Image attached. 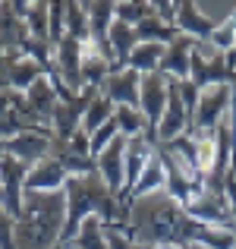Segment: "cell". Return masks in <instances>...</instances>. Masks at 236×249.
I'll use <instances>...</instances> for the list:
<instances>
[{
    "label": "cell",
    "instance_id": "6da1fadb",
    "mask_svg": "<svg viewBox=\"0 0 236 249\" xmlns=\"http://www.w3.org/2000/svg\"><path fill=\"white\" fill-rule=\"evenodd\" d=\"M63 199H67V224H63L60 243H73V237L79 233L85 218H101L104 224L126 221L120 199L104 186L98 170L85 177H69L67 186H63Z\"/></svg>",
    "mask_w": 236,
    "mask_h": 249
},
{
    "label": "cell",
    "instance_id": "7a4b0ae2",
    "mask_svg": "<svg viewBox=\"0 0 236 249\" xmlns=\"http://www.w3.org/2000/svg\"><path fill=\"white\" fill-rule=\"evenodd\" d=\"M67 224L63 193H25L16 221V249H54Z\"/></svg>",
    "mask_w": 236,
    "mask_h": 249
},
{
    "label": "cell",
    "instance_id": "3957f363",
    "mask_svg": "<svg viewBox=\"0 0 236 249\" xmlns=\"http://www.w3.org/2000/svg\"><path fill=\"white\" fill-rule=\"evenodd\" d=\"M230 76L233 73L220 51H214L208 41H195L192 57H189V82L205 91L211 85H230Z\"/></svg>",
    "mask_w": 236,
    "mask_h": 249
},
{
    "label": "cell",
    "instance_id": "277c9868",
    "mask_svg": "<svg viewBox=\"0 0 236 249\" xmlns=\"http://www.w3.org/2000/svg\"><path fill=\"white\" fill-rule=\"evenodd\" d=\"M233 91L230 85H211L199 95V104L192 110V129L189 133H214L220 123L230 117Z\"/></svg>",
    "mask_w": 236,
    "mask_h": 249
},
{
    "label": "cell",
    "instance_id": "5b68a950",
    "mask_svg": "<svg viewBox=\"0 0 236 249\" xmlns=\"http://www.w3.org/2000/svg\"><path fill=\"white\" fill-rule=\"evenodd\" d=\"M167 95H170V79L161 73H148L142 76L139 85V110L148 123V136L145 139L154 145V133H157V123L164 117V107H167Z\"/></svg>",
    "mask_w": 236,
    "mask_h": 249
},
{
    "label": "cell",
    "instance_id": "8992f818",
    "mask_svg": "<svg viewBox=\"0 0 236 249\" xmlns=\"http://www.w3.org/2000/svg\"><path fill=\"white\" fill-rule=\"evenodd\" d=\"M98 98V89H82L73 101H60L57 104V114L51 120V133H54V142H69L73 133L82 129V117L88 110V104Z\"/></svg>",
    "mask_w": 236,
    "mask_h": 249
},
{
    "label": "cell",
    "instance_id": "52a82bcc",
    "mask_svg": "<svg viewBox=\"0 0 236 249\" xmlns=\"http://www.w3.org/2000/svg\"><path fill=\"white\" fill-rule=\"evenodd\" d=\"M95 170L104 180V186H107L117 199H123V189H126V139H123V136H117V139L95 158Z\"/></svg>",
    "mask_w": 236,
    "mask_h": 249
},
{
    "label": "cell",
    "instance_id": "ba28073f",
    "mask_svg": "<svg viewBox=\"0 0 236 249\" xmlns=\"http://www.w3.org/2000/svg\"><path fill=\"white\" fill-rule=\"evenodd\" d=\"M82 48L85 41H76V38H63L60 44H54V63H51L48 73L57 76L73 91H82Z\"/></svg>",
    "mask_w": 236,
    "mask_h": 249
},
{
    "label": "cell",
    "instance_id": "9c48e42d",
    "mask_svg": "<svg viewBox=\"0 0 236 249\" xmlns=\"http://www.w3.org/2000/svg\"><path fill=\"white\" fill-rule=\"evenodd\" d=\"M29 164H22L19 158L6 155L0 161V186H3V208L19 221L22 214V202H25V180H29Z\"/></svg>",
    "mask_w": 236,
    "mask_h": 249
},
{
    "label": "cell",
    "instance_id": "30bf717a",
    "mask_svg": "<svg viewBox=\"0 0 236 249\" xmlns=\"http://www.w3.org/2000/svg\"><path fill=\"white\" fill-rule=\"evenodd\" d=\"M139 85H142V73L123 67L117 73H110L107 79L101 82V95L107 98L114 107H139Z\"/></svg>",
    "mask_w": 236,
    "mask_h": 249
},
{
    "label": "cell",
    "instance_id": "8fae6325",
    "mask_svg": "<svg viewBox=\"0 0 236 249\" xmlns=\"http://www.w3.org/2000/svg\"><path fill=\"white\" fill-rule=\"evenodd\" d=\"M54 148V133L51 129H35V133H22L16 139L6 142V155L10 158H19L22 164L35 167L38 161H44Z\"/></svg>",
    "mask_w": 236,
    "mask_h": 249
},
{
    "label": "cell",
    "instance_id": "7c38bea8",
    "mask_svg": "<svg viewBox=\"0 0 236 249\" xmlns=\"http://www.w3.org/2000/svg\"><path fill=\"white\" fill-rule=\"evenodd\" d=\"M186 214L195 221H202V224L208 227H236L233 214H230V205H227L224 196H211V193H202L195 202H189L186 205Z\"/></svg>",
    "mask_w": 236,
    "mask_h": 249
},
{
    "label": "cell",
    "instance_id": "4fadbf2b",
    "mask_svg": "<svg viewBox=\"0 0 236 249\" xmlns=\"http://www.w3.org/2000/svg\"><path fill=\"white\" fill-rule=\"evenodd\" d=\"M69 174L54 155H48L44 161H38L29 170V180H25V193H63Z\"/></svg>",
    "mask_w": 236,
    "mask_h": 249
},
{
    "label": "cell",
    "instance_id": "5bb4252c",
    "mask_svg": "<svg viewBox=\"0 0 236 249\" xmlns=\"http://www.w3.org/2000/svg\"><path fill=\"white\" fill-rule=\"evenodd\" d=\"M192 48H195L192 38L176 35L173 41L164 48V57H161L157 73L167 76V79H173V82H186L189 79V57H192Z\"/></svg>",
    "mask_w": 236,
    "mask_h": 249
},
{
    "label": "cell",
    "instance_id": "9a60e30c",
    "mask_svg": "<svg viewBox=\"0 0 236 249\" xmlns=\"http://www.w3.org/2000/svg\"><path fill=\"white\" fill-rule=\"evenodd\" d=\"M176 32L186 38H192V41H208L214 32V19H208L205 13H202L199 3H192V0H180L176 3Z\"/></svg>",
    "mask_w": 236,
    "mask_h": 249
},
{
    "label": "cell",
    "instance_id": "2e32d148",
    "mask_svg": "<svg viewBox=\"0 0 236 249\" xmlns=\"http://www.w3.org/2000/svg\"><path fill=\"white\" fill-rule=\"evenodd\" d=\"M25 104H29V114L35 117L41 126H48V129H51V120H54L57 104H60L54 82H51L48 76H41V79H38L29 91H25Z\"/></svg>",
    "mask_w": 236,
    "mask_h": 249
},
{
    "label": "cell",
    "instance_id": "e0dca14e",
    "mask_svg": "<svg viewBox=\"0 0 236 249\" xmlns=\"http://www.w3.org/2000/svg\"><path fill=\"white\" fill-rule=\"evenodd\" d=\"M0 76H3V85H6V89H13V91H19V95H25L32 85L41 79V76H48V73H44V70L38 67L35 60H29V57H19V60H13Z\"/></svg>",
    "mask_w": 236,
    "mask_h": 249
},
{
    "label": "cell",
    "instance_id": "ac0fdd59",
    "mask_svg": "<svg viewBox=\"0 0 236 249\" xmlns=\"http://www.w3.org/2000/svg\"><path fill=\"white\" fill-rule=\"evenodd\" d=\"M107 44H110V51H114V57H117V63L120 67H126V60H129V54L135 51V25H126V22H120V19H114V25H110V32H107Z\"/></svg>",
    "mask_w": 236,
    "mask_h": 249
},
{
    "label": "cell",
    "instance_id": "d6986e66",
    "mask_svg": "<svg viewBox=\"0 0 236 249\" xmlns=\"http://www.w3.org/2000/svg\"><path fill=\"white\" fill-rule=\"evenodd\" d=\"M85 16H88V41L95 44H107V32L114 25V3H85Z\"/></svg>",
    "mask_w": 236,
    "mask_h": 249
},
{
    "label": "cell",
    "instance_id": "ffe728a7",
    "mask_svg": "<svg viewBox=\"0 0 236 249\" xmlns=\"http://www.w3.org/2000/svg\"><path fill=\"white\" fill-rule=\"evenodd\" d=\"M176 35H180V32H176V25L161 22L154 13L135 25V41H139V44H164V48H167V44L173 41Z\"/></svg>",
    "mask_w": 236,
    "mask_h": 249
},
{
    "label": "cell",
    "instance_id": "44dd1931",
    "mask_svg": "<svg viewBox=\"0 0 236 249\" xmlns=\"http://www.w3.org/2000/svg\"><path fill=\"white\" fill-rule=\"evenodd\" d=\"M161 57H164V44H135V51L129 54L126 67L135 70V73H142V76H148V73H157Z\"/></svg>",
    "mask_w": 236,
    "mask_h": 249
},
{
    "label": "cell",
    "instance_id": "7402d4cb",
    "mask_svg": "<svg viewBox=\"0 0 236 249\" xmlns=\"http://www.w3.org/2000/svg\"><path fill=\"white\" fill-rule=\"evenodd\" d=\"M48 10L51 3H22V22L35 41H48Z\"/></svg>",
    "mask_w": 236,
    "mask_h": 249
},
{
    "label": "cell",
    "instance_id": "603a6c76",
    "mask_svg": "<svg viewBox=\"0 0 236 249\" xmlns=\"http://www.w3.org/2000/svg\"><path fill=\"white\" fill-rule=\"evenodd\" d=\"M76 249H107V237H104V221L101 218H85L79 233L73 237Z\"/></svg>",
    "mask_w": 236,
    "mask_h": 249
},
{
    "label": "cell",
    "instance_id": "cb8c5ba5",
    "mask_svg": "<svg viewBox=\"0 0 236 249\" xmlns=\"http://www.w3.org/2000/svg\"><path fill=\"white\" fill-rule=\"evenodd\" d=\"M114 120H117V126H120L123 139H139V136H148V123H145V117H142L139 107H117Z\"/></svg>",
    "mask_w": 236,
    "mask_h": 249
},
{
    "label": "cell",
    "instance_id": "d4e9b609",
    "mask_svg": "<svg viewBox=\"0 0 236 249\" xmlns=\"http://www.w3.org/2000/svg\"><path fill=\"white\" fill-rule=\"evenodd\" d=\"M114 114H117V107H114V104H110L107 98L101 95V91H98V98L88 104V110H85V117H82V129L91 136L98 126H104L107 120H114Z\"/></svg>",
    "mask_w": 236,
    "mask_h": 249
},
{
    "label": "cell",
    "instance_id": "484cf974",
    "mask_svg": "<svg viewBox=\"0 0 236 249\" xmlns=\"http://www.w3.org/2000/svg\"><path fill=\"white\" fill-rule=\"evenodd\" d=\"M104 237H107V249H148L135 240L129 221H117V224H104Z\"/></svg>",
    "mask_w": 236,
    "mask_h": 249
},
{
    "label": "cell",
    "instance_id": "4316f807",
    "mask_svg": "<svg viewBox=\"0 0 236 249\" xmlns=\"http://www.w3.org/2000/svg\"><path fill=\"white\" fill-rule=\"evenodd\" d=\"M208 44H211L214 51H220L224 57L233 51V44H236V10H233L227 19H220V22L214 25V32H211V38H208Z\"/></svg>",
    "mask_w": 236,
    "mask_h": 249
},
{
    "label": "cell",
    "instance_id": "83f0119b",
    "mask_svg": "<svg viewBox=\"0 0 236 249\" xmlns=\"http://www.w3.org/2000/svg\"><path fill=\"white\" fill-rule=\"evenodd\" d=\"M152 0H120V3H114V16L120 19V22H126V25H139L142 19H148L152 16Z\"/></svg>",
    "mask_w": 236,
    "mask_h": 249
},
{
    "label": "cell",
    "instance_id": "f1b7e54d",
    "mask_svg": "<svg viewBox=\"0 0 236 249\" xmlns=\"http://www.w3.org/2000/svg\"><path fill=\"white\" fill-rule=\"evenodd\" d=\"M67 38H76V41H88V16H85V3H67Z\"/></svg>",
    "mask_w": 236,
    "mask_h": 249
},
{
    "label": "cell",
    "instance_id": "f546056e",
    "mask_svg": "<svg viewBox=\"0 0 236 249\" xmlns=\"http://www.w3.org/2000/svg\"><path fill=\"white\" fill-rule=\"evenodd\" d=\"M67 38V3H51L48 10V44H60Z\"/></svg>",
    "mask_w": 236,
    "mask_h": 249
},
{
    "label": "cell",
    "instance_id": "4dcf8cb0",
    "mask_svg": "<svg viewBox=\"0 0 236 249\" xmlns=\"http://www.w3.org/2000/svg\"><path fill=\"white\" fill-rule=\"evenodd\" d=\"M120 136V126H117V120H107L104 126H98L95 133L88 136V145H91V158H98V155L104 152V148L110 145V142Z\"/></svg>",
    "mask_w": 236,
    "mask_h": 249
},
{
    "label": "cell",
    "instance_id": "1f68e13d",
    "mask_svg": "<svg viewBox=\"0 0 236 249\" xmlns=\"http://www.w3.org/2000/svg\"><path fill=\"white\" fill-rule=\"evenodd\" d=\"M0 249H16V218L0 205Z\"/></svg>",
    "mask_w": 236,
    "mask_h": 249
},
{
    "label": "cell",
    "instance_id": "d6a6232c",
    "mask_svg": "<svg viewBox=\"0 0 236 249\" xmlns=\"http://www.w3.org/2000/svg\"><path fill=\"white\" fill-rule=\"evenodd\" d=\"M227 67H230V73L236 70V44H233V51H230V54H227Z\"/></svg>",
    "mask_w": 236,
    "mask_h": 249
},
{
    "label": "cell",
    "instance_id": "836d02e7",
    "mask_svg": "<svg viewBox=\"0 0 236 249\" xmlns=\"http://www.w3.org/2000/svg\"><path fill=\"white\" fill-rule=\"evenodd\" d=\"M230 91H233V101H236V70H233V76H230Z\"/></svg>",
    "mask_w": 236,
    "mask_h": 249
},
{
    "label": "cell",
    "instance_id": "e575fe53",
    "mask_svg": "<svg viewBox=\"0 0 236 249\" xmlns=\"http://www.w3.org/2000/svg\"><path fill=\"white\" fill-rule=\"evenodd\" d=\"M6 158V142H0V161Z\"/></svg>",
    "mask_w": 236,
    "mask_h": 249
},
{
    "label": "cell",
    "instance_id": "d590c367",
    "mask_svg": "<svg viewBox=\"0 0 236 249\" xmlns=\"http://www.w3.org/2000/svg\"><path fill=\"white\" fill-rule=\"evenodd\" d=\"M54 249H76V246H73V243H57Z\"/></svg>",
    "mask_w": 236,
    "mask_h": 249
},
{
    "label": "cell",
    "instance_id": "8d00e7d4",
    "mask_svg": "<svg viewBox=\"0 0 236 249\" xmlns=\"http://www.w3.org/2000/svg\"><path fill=\"white\" fill-rule=\"evenodd\" d=\"M157 249H183V246H157Z\"/></svg>",
    "mask_w": 236,
    "mask_h": 249
},
{
    "label": "cell",
    "instance_id": "74e56055",
    "mask_svg": "<svg viewBox=\"0 0 236 249\" xmlns=\"http://www.w3.org/2000/svg\"><path fill=\"white\" fill-rule=\"evenodd\" d=\"M183 249H208V246H183Z\"/></svg>",
    "mask_w": 236,
    "mask_h": 249
},
{
    "label": "cell",
    "instance_id": "f35d334b",
    "mask_svg": "<svg viewBox=\"0 0 236 249\" xmlns=\"http://www.w3.org/2000/svg\"><path fill=\"white\" fill-rule=\"evenodd\" d=\"M233 233H236V227H233Z\"/></svg>",
    "mask_w": 236,
    "mask_h": 249
}]
</instances>
